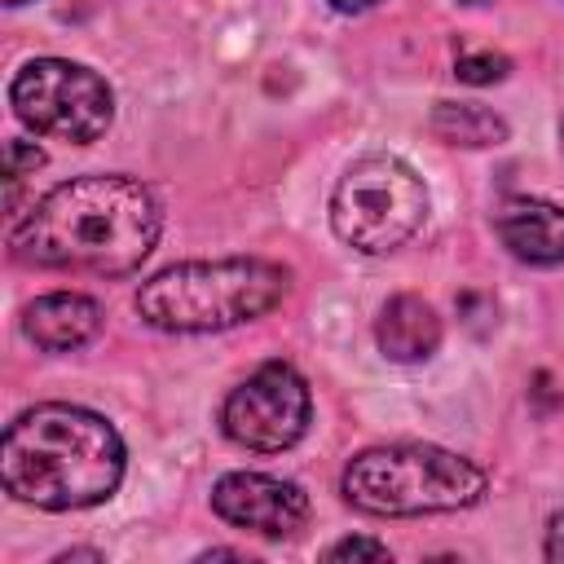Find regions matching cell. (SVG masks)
<instances>
[{
	"label": "cell",
	"instance_id": "6",
	"mask_svg": "<svg viewBox=\"0 0 564 564\" xmlns=\"http://www.w3.org/2000/svg\"><path fill=\"white\" fill-rule=\"evenodd\" d=\"M9 106L35 137L66 145H93L115 123L110 84L70 57H31L9 84Z\"/></svg>",
	"mask_w": 564,
	"mask_h": 564
},
{
	"label": "cell",
	"instance_id": "10",
	"mask_svg": "<svg viewBox=\"0 0 564 564\" xmlns=\"http://www.w3.org/2000/svg\"><path fill=\"white\" fill-rule=\"evenodd\" d=\"M101 330V304L79 291H48L22 308V335L40 352H75Z\"/></svg>",
	"mask_w": 564,
	"mask_h": 564
},
{
	"label": "cell",
	"instance_id": "5",
	"mask_svg": "<svg viewBox=\"0 0 564 564\" xmlns=\"http://www.w3.org/2000/svg\"><path fill=\"white\" fill-rule=\"evenodd\" d=\"M427 216L423 176L397 154H361L330 189V229L361 256H388L405 247Z\"/></svg>",
	"mask_w": 564,
	"mask_h": 564
},
{
	"label": "cell",
	"instance_id": "4",
	"mask_svg": "<svg viewBox=\"0 0 564 564\" xmlns=\"http://www.w3.org/2000/svg\"><path fill=\"white\" fill-rule=\"evenodd\" d=\"M339 494L366 516H445L476 507L489 494V471L467 454L397 441L352 454L339 476Z\"/></svg>",
	"mask_w": 564,
	"mask_h": 564
},
{
	"label": "cell",
	"instance_id": "13",
	"mask_svg": "<svg viewBox=\"0 0 564 564\" xmlns=\"http://www.w3.org/2000/svg\"><path fill=\"white\" fill-rule=\"evenodd\" d=\"M507 70H511V62L502 53H463L454 62V75L463 84H498V79H507Z\"/></svg>",
	"mask_w": 564,
	"mask_h": 564
},
{
	"label": "cell",
	"instance_id": "11",
	"mask_svg": "<svg viewBox=\"0 0 564 564\" xmlns=\"http://www.w3.org/2000/svg\"><path fill=\"white\" fill-rule=\"evenodd\" d=\"M375 344L388 361H401V366L427 361L441 348V317L423 295L401 291V295L383 300V308L375 317Z\"/></svg>",
	"mask_w": 564,
	"mask_h": 564
},
{
	"label": "cell",
	"instance_id": "15",
	"mask_svg": "<svg viewBox=\"0 0 564 564\" xmlns=\"http://www.w3.org/2000/svg\"><path fill=\"white\" fill-rule=\"evenodd\" d=\"M326 560H392V551L375 538H344L326 551Z\"/></svg>",
	"mask_w": 564,
	"mask_h": 564
},
{
	"label": "cell",
	"instance_id": "1",
	"mask_svg": "<svg viewBox=\"0 0 564 564\" xmlns=\"http://www.w3.org/2000/svg\"><path fill=\"white\" fill-rule=\"evenodd\" d=\"M159 234L163 207L150 185L123 172H88L53 185L13 229L9 247L31 269L123 278L141 269Z\"/></svg>",
	"mask_w": 564,
	"mask_h": 564
},
{
	"label": "cell",
	"instance_id": "7",
	"mask_svg": "<svg viewBox=\"0 0 564 564\" xmlns=\"http://www.w3.org/2000/svg\"><path fill=\"white\" fill-rule=\"evenodd\" d=\"M313 423V392L291 361L256 366L220 401V432L251 454H282L304 441Z\"/></svg>",
	"mask_w": 564,
	"mask_h": 564
},
{
	"label": "cell",
	"instance_id": "14",
	"mask_svg": "<svg viewBox=\"0 0 564 564\" xmlns=\"http://www.w3.org/2000/svg\"><path fill=\"white\" fill-rule=\"evenodd\" d=\"M40 163H44V150H40L35 141H9V145H4V176H9L13 194H18V181L31 176Z\"/></svg>",
	"mask_w": 564,
	"mask_h": 564
},
{
	"label": "cell",
	"instance_id": "8",
	"mask_svg": "<svg viewBox=\"0 0 564 564\" xmlns=\"http://www.w3.org/2000/svg\"><path fill=\"white\" fill-rule=\"evenodd\" d=\"M212 511L260 538H295L308 524V494L269 471H229L212 485Z\"/></svg>",
	"mask_w": 564,
	"mask_h": 564
},
{
	"label": "cell",
	"instance_id": "3",
	"mask_svg": "<svg viewBox=\"0 0 564 564\" xmlns=\"http://www.w3.org/2000/svg\"><path fill=\"white\" fill-rule=\"evenodd\" d=\"M291 291V269L260 256L181 260L137 286V313L167 335H207L264 317Z\"/></svg>",
	"mask_w": 564,
	"mask_h": 564
},
{
	"label": "cell",
	"instance_id": "16",
	"mask_svg": "<svg viewBox=\"0 0 564 564\" xmlns=\"http://www.w3.org/2000/svg\"><path fill=\"white\" fill-rule=\"evenodd\" d=\"M542 555L551 564H564V511L546 520V542H542Z\"/></svg>",
	"mask_w": 564,
	"mask_h": 564
},
{
	"label": "cell",
	"instance_id": "17",
	"mask_svg": "<svg viewBox=\"0 0 564 564\" xmlns=\"http://www.w3.org/2000/svg\"><path fill=\"white\" fill-rule=\"evenodd\" d=\"M379 0H330V9H339V13H366V9H375Z\"/></svg>",
	"mask_w": 564,
	"mask_h": 564
},
{
	"label": "cell",
	"instance_id": "19",
	"mask_svg": "<svg viewBox=\"0 0 564 564\" xmlns=\"http://www.w3.org/2000/svg\"><path fill=\"white\" fill-rule=\"evenodd\" d=\"M560 145H564V119H560Z\"/></svg>",
	"mask_w": 564,
	"mask_h": 564
},
{
	"label": "cell",
	"instance_id": "12",
	"mask_svg": "<svg viewBox=\"0 0 564 564\" xmlns=\"http://www.w3.org/2000/svg\"><path fill=\"white\" fill-rule=\"evenodd\" d=\"M432 137H441L445 145H502L507 141V119L494 115L489 106L476 101H436L432 110Z\"/></svg>",
	"mask_w": 564,
	"mask_h": 564
},
{
	"label": "cell",
	"instance_id": "2",
	"mask_svg": "<svg viewBox=\"0 0 564 564\" xmlns=\"http://www.w3.org/2000/svg\"><path fill=\"white\" fill-rule=\"evenodd\" d=\"M128 467L119 427L84 405L44 401L22 410L0 441V485L40 511H84L106 502Z\"/></svg>",
	"mask_w": 564,
	"mask_h": 564
},
{
	"label": "cell",
	"instance_id": "9",
	"mask_svg": "<svg viewBox=\"0 0 564 564\" xmlns=\"http://www.w3.org/2000/svg\"><path fill=\"white\" fill-rule=\"evenodd\" d=\"M494 229L502 238V247L524 260V264H564V207L546 203V198H529L516 194L498 207Z\"/></svg>",
	"mask_w": 564,
	"mask_h": 564
},
{
	"label": "cell",
	"instance_id": "18",
	"mask_svg": "<svg viewBox=\"0 0 564 564\" xmlns=\"http://www.w3.org/2000/svg\"><path fill=\"white\" fill-rule=\"evenodd\" d=\"M4 4H9V9H18V4H26V0H4Z\"/></svg>",
	"mask_w": 564,
	"mask_h": 564
}]
</instances>
